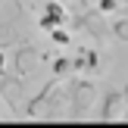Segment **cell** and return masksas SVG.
Masks as SVG:
<instances>
[{
	"label": "cell",
	"instance_id": "obj_1",
	"mask_svg": "<svg viewBox=\"0 0 128 128\" xmlns=\"http://www.w3.org/2000/svg\"><path fill=\"white\" fill-rule=\"evenodd\" d=\"M69 84H66V100H69V116L72 119H84L91 116V106H94V97H97V88H94L91 78H75L69 75Z\"/></svg>",
	"mask_w": 128,
	"mask_h": 128
},
{
	"label": "cell",
	"instance_id": "obj_2",
	"mask_svg": "<svg viewBox=\"0 0 128 128\" xmlns=\"http://www.w3.org/2000/svg\"><path fill=\"white\" fill-rule=\"evenodd\" d=\"M72 25H75V31L94 38L97 44H106V41L112 38L110 22L103 19V12H100V10H78V12L72 16Z\"/></svg>",
	"mask_w": 128,
	"mask_h": 128
},
{
	"label": "cell",
	"instance_id": "obj_3",
	"mask_svg": "<svg viewBox=\"0 0 128 128\" xmlns=\"http://www.w3.org/2000/svg\"><path fill=\"white\" fill-rule=\"evenodd\" d=\"M122 110H125V94L116 91V88H110V91L103 94V100H100L97 116L103 119V122H116V119H122Z\"/></svg>",
	"mask_w": 128,
	"mask_h": 128
},
{
	"label": "cell",
	"instance_id": "obj_4",
	"mask_svg": "<svg viewBox=\"0 0 128 128\" xmlns=\"http://www.w3.org/2000/svg\"><path fill=\"white\" fill-rule=\"evenodd\" d=\"M66 22H69V12H66V6H62L60 0H47V3H44V10H41V16H38L41 31H50V28L66 25Z\"/></svg>",
	"mask_w": 128,
	"mask_h": 128
},
{
	"label": "cell",
	"instance_id": "obj_5",
	"mask_svg": "<svg viewBox=\"0 0 128 128\" xmlns=\"http://www.w3.org/2000/svg\"><path fill=\"white\" fill-rule=\"evenodd\" d=\"M72 62H75V75H94L97 66H100V50H94V47H78L75 56H72Z\"/></svg>",
	"mask_w": 128,
	"mask_h": 128
},
{
	"label": "cell",
	"instance_id": "obj_6",
	"mask_svg": "<svg viewBox=\"0 0 128 128\" xmlns=\"http://www.w3.org/2000/svg\"><path fill=\"white\" fill-rule=\"evenodd\" d=\"M56 81H60V78H56V75H53V78H50L47 84H44L41 91H38L34 97H31L28 103H25V116H28V119H38V112H41V106H44V100H47V91H50V88L56 84Z\"/></svg>",
	"mask_w": 128,
	"mask_h": 128
},
{
	"label": "cell",
	"instance_id": "obj_7",
	"mask_svg": "<svg viewBox=\"0 0 128 128\" xmlns=\"http://www.w3.org/2000/svg\"><path fill=\"white\" fill-rule=\"evenodd\" d=\"M53 75H56V78H62V81H66L69 75H75L72 56H56V60H53Z\"/></svg>",
	"mask_w": 128,
	"mask_h": 128
},
{
	"label": "cell",
	"instance_id": "obj_8",
	"mask_svg": "<svg viewBox=\"0 0 128 128\" xmlns=\"http://www.w3.org/2000/svg\"><path fill=\"white\" fill-rule=\"evenodd\" d=\"M47 34H50V41H53L56 47H69V41H72V34H69L66 25H56V28H50Z\"/></svg>",
	"mask_w": 128,
	"mask_h": 128
},
{
	"label": "cell",
	"instance_id": "obj_9",
	"mask_svg": "<svg viewBox=\"0 0 128 128\" xmlns=\"http://www.w3.org/2000/svg\"><path fill=\"white\" fill-rule=\"evenodd\" d=\"M110 31H112V38H119V41L128 44V19H112V22H110Z\"/></svg>",
	"mask_w": 128,
	"mask_h": 128
},
{
	"label": "cell",
	"instance_id": "obj_10",
	"mask_svg": "<svg viewBox=\"0 0 128 128\" xmlns=\"http://www.w3.org/2000/svg\"><path fill=\"white\" fill-rule=\"evenodd\" d=\"M97 10L106 16V12H119V10H122V3H119V0H97Z\"/></svg>",
	"mask_w": 128,
	"mask_h": 128
},
{
	"label": "cell",
	"instance_id": "obj_11",
	"mask_svg": "<svg viewBox=\"0 0 128 128\" xmlns=\"http://www.w3.org/2000/svg\"><path fill=\"white\" fill-rule=\"evenodd\" d=\"M3 72H6V53L0 50V75H3Z\"/></svg>",
	"mask_w": 128,
	"mask_h": 128
},
{
	"label": "cell",
	"instance_id": "obj_12",
	"mask_svg": "<svg viewBox=\"0 0 128 128\" xmlns=\"http://www.w3.org/2000/svg\"><path fill=\"white\" fill-rule=\"evenodd\" d=\"M122 94H125V103H128V84H125V88H122Z\"/></svg>",
	"mask_w": 128,
	"mask_h": 128
},
{
	"label": "cell",
	"instance_id": "obj_13",
	"mask_svg": "<svg viewBox=\"0 0 128 128\" xmlns=\"http://www.w3.org/2000/svg\"><path fill=\"white\" fill-rule=\"evenodd\" d=\"M119 3H122V6H125V10H128V0H119Z\"/></svg>",
	"mask_w": 128,
	"mask_h": 128
},
{
	"label": "cell",
	"instance_id": "obj_14",
	"mask_svg": "<svg viewBox=\"0 0 128 128\" xmlns=\"http://www.w3.org/2000/svg\"><path fill=\"white\" fill-rule=\"evenodd\" d=\"M78 3H84V0H78Z\"/></svg>",
	"mask_w": 128,
	"mask_h": 128
}]
</instances>
